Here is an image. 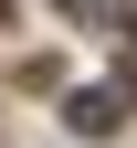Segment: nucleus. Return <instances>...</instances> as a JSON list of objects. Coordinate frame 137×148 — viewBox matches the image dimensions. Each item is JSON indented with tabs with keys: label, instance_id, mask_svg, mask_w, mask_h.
Wrapping results in <instances>:
<instances>
[{
	"label": "nucleus",
	"instance_id": "obj_1",
	"mask_svg": "<svg viewBox=\"0 0 137 148\" xmlns=\"http://www.w3.org/2000/svg\"><path fill=\"white\" fill-rule=\"evenodd\" d=\"M74 138H116V127H127V85H74Z\"/></svg>",
	"mask_w": 137,
	"mask_h": 148
},
{
	"label": "nucleus",
	"instance_id": "obj_2",
	"mask_svg": "<svg viewBox=\"0 0 137 148\" xmlns=\"http://www.w3.org/2000/svg\"><path fill=\"white\" fill-rule=\"evenodd\" d=\"M63 21H85V32H127V0H53Z\"/></svg>",
	"mask_w": 137,
	"mask_h": 148
}]
</instances>
